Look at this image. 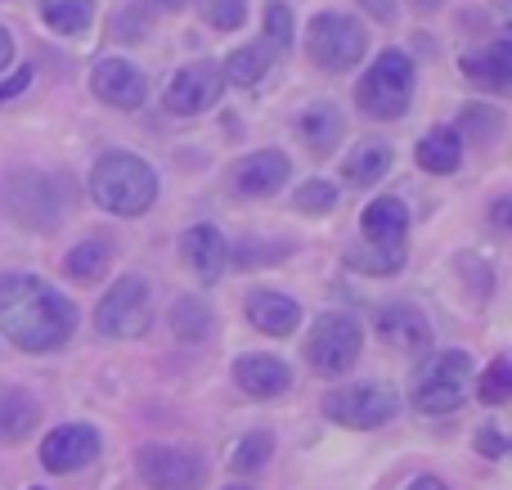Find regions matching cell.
<instances>
[{
    "label": "cell",
    "instance_id": "5b68a950",
    "mask_svg": "<svg viewBox=\"0 0 512 490\" xmlns=\"http://www.w3.org/2000/svg\"><path fill=\"white\" fill-rule=\"evenodd\" d=\"M360 347H364V329L355 315H319L315 329H310L306 338V360L315 374L324 378H342L346 369H355V360H360Z\"/></svg>",
    "mask_w": 512,
    "mask_h": 490
},
{
    "label": "cell",
    "instance_id": "ab89813d",
    "mask_svg": "<svg viewBox=\"0 0 512 490\" xmlns=\"http://www.w3.org/2000/svg\"><path fill=\"white\" fill-rule=\"evenodd\" d=\"M409 490H450L441 482V477H414V482H409Z\"/></svg>",
    "mask_w": 512,
    "mask_h": 490
},
{
    "label": "cell",
    "instance_id": "60d3db41",
    "mask_svg": "<svg viewBox=\"0 0 512 490\" xmlns=\"http://www.w3.org/2000/svg\"><path fill=\"white\" fill-rule=\"evenodd\" d=\"M495 230H508V198L495 203Z\"/></svg>",
    "mask_w": 512,
    "mask_h": 490
},
{
    "label": "cell",
    "instance_id": "ffe728a7",
    "mask_svg": "<svg viewBox=\"0 0 512 490\" xmlns=\"http://www.w3.org/2000/svg\"><path fill=\"white\" fill-rule=\"evenodd\" d=\"M418 167L432 171V176H450V171H459L463 162V140L454 126H436V131H427L423 140H418Z\"/></svg>",
    "mask_w": 512,
    "mask_h": 490
},
{
    "label": "cell",
    "instance_id": "52a82bcc",
    "mask_svg": "<svg viewBox=\"0 0 512 490\" xmlns=\"http://www.w3.org/2000/svg\"><path fill=\"white\" fill-rule=\"evenodd\" d=\"M400 410L396 392L391 387H378V383H355V387H337V392L324 396V414L342 428H355V432H373L382 423H391Z\"/></svg>",
    "mask_w": 512,
    "mask_h": 490
},
{
    "label": "cell",
    "instance_id": "e575fe53",
    "mask_svg": "<svg viewBox=\"0 0 512 490\" xmlns=\"http://www.w3.org/2000/svg\"><path fill=\"white\" fill-rule=\"evenodd\" d=\"M283 252H288V243H243L239 248V261H234V266L239 270H252V266H274V257H283Z\"/></svg>",
    "mask_w": 512,
    "mask_h": 490
},
{
    "label": "cell",
    "instance_id": "74e56055",
    "mask_svg": "<svg viewBox=\"0 0 512 490\" xmlns=\"http://www.w3.org/2000/svg\"><path fill=\"white\" fill-rule=\"evenodd\" d=\"M360 5L369 9L378 23H391V18H396V0H360Z\"/></svg>",
    "mask_w": 512,
    "mask_h": 490
},
{
    "label": "cell",
    "instance_id": "30bf717a",
    "mask_svg": "<svg viewBox=\"0 0 512 490\" xmlns=\"http://www.w3.org/2000/svg\"><path fill=\"white\" fill-rule=\"evenodd\" d=\"M221 90H225V72L216 68V63H185V68L167 81L162 104H167L171 113H185L189 117V113L212 108L216 99H221Z\"/></svg>",
    "mask_w": 512,
    "mask_h": 490
},
{
    "label": "cell",
    "instance_id": "7c38bea8",
    "mask_svg": "<svg viewBox=\"0 0 512 490\" xmlns=\"http://www.w3.org/2000/svg\"><path fill=\"white\" fill-rule=\"evenodd\" d=\"M90 90H95L104 104L126 108V113H131V108H140L144 95H149L144 72L135 68V63H126V59H99L95 72H90Z\"/></svg>",
    "mask_w": 512,
    "mask_h": 490
},
{
    "label": "cell",
    "instance_id": "d6a6232c",
    "mask_svg": "<svg viewBox=\"0 0 512 490\" xmlns=\"http://www.w3.org/2000/svg\"><path fill=\"white\" fill-rule=\"evenodd\" d=\"M499 126H504V117L495 113V108H481V104H468L463 108V131L472 135V140L490 144L499 135Z\"/></svg>",
    "mask_w": 512,
    "mask_h": 490
},
{
    "label": "cell",
    "instance_id": "3957f363",
    "mask_svg": "<svg viewBox=\"0 0 512 490\" xmlns=\"http://www.w3.org/2000/svg\"><path fill=\"white\" fill-rule=\"evenodd\" d=\"M472 396V356L468 351H441L423 360L409 387V401L423 414H454Z\"/></svg>",
    "mask_w": 512,
    "mask_h": 490
},
{
    "label": "cell",
    "instance_id": "f546056e",
    "mask_svg": "<svg viewBox=\"0 0 512 490\" xmlns=\"http://www.w3.org/2000/svg\"><path fill=\"white\" fill-rule=\"evenodd\" d=\"M477 396H481L486 405H504L508 396H512V365H508V356H495V365L481 374Z\"/></svg>",
    "mask_w": 512,
    "mask_h": 490
},
{
    "label": "cell",
    "instance_id": "cb8c5ba5",
    "mask_svg": "<svg viewBox=\"0 0 512 490\" xmlns=\"http://www.w3.org/2000/svg\"><path fill=\"white\" fill-rule=\"evenodd\" d=\"M171 333H176L180 342H203L207 333H212V311H207L203 297H180V302L171 306Z\"/></svg>",
    "mask_w": 512,
    "mask_h": 490
},
{
    "label": "cell",
    "instance_id": "ac0fdd59",
    "mask_svg": "<svg viewBox=\"0 0 512 490\" xmlns=\"http://www.w3.org/2000/svg\"><path fill=\"white\" fill-rule=\"evenodd\" d=\"M360 230L369 243H387V248H396V243H405L409 234V212L400 198H378V203L364 207L360 216Z\"/></svg>",
    "mask_w": 512,
    "mask_h": 490
},
{
    "label": "cell",
    "instance_id": "7a4b0ae2",
    "mask_svg": "<svg viewBox=\"0 0 512 490\" xmlns=\"http://www.w3.org/2000/svg\"><path fill=\"white\" fill-rule=\"evenodd\" d=\"M90 198L113 216H140L158 198V176L135 153H104L90 171Z\"/></svg>",
    "mask_w": 512,
    "mask_h": 490
},
{
    "label": "cell",
    "instance_id": "f1b7e54d",
    "mask_svg": "<svg viewBox=\"0 0 512 490\" xmlns=\"http://www.w3.org/2000/svg\"><path fill=\"white\" fill-rule=\"evenodd\" d=\"M270 455H274L270 432H248V437L239 441V450H234V468H239V473H261V468L270 464Z\"/></svg>",
    "mask_w": 512,
    "mask_h": 490
},
{
    "label": "cell",
    "instance_id": "9c48e42d",
    "mask_svg": "<svg viewBox=\"0 0 512 490\" xmlns=\"http://www.w3.org/2000/svg\"><path fill=\"white\" fill-rule=\"evenodd\" d=\"M135 468H140L149 490H203L207 482L203 455L180 450V446H144L135 455Z\"/></svg>",
    "mask_w": 512,
    "mask_h": 490
},
{
    "label": "cell",
    "instance_id": "9a60e30c",
    "mask_svg": "<svg viewBox=\"0 0 512 490\" xmlns=\"http://www.w3.org/2000/svg\"><path fill=\"white\" fill-rule=\"evenodd\" d=\"M234 383H239L248 396H256V401H274V396L288 392L292 374L279 356H261V351H252V356L234 360Z\"/></svg>",
    "mask_w": 512,
    "mask_h": 490
},
{
    "label": "cell",
    "instance_id": "44dd1931",
    "mask_svg": "<svg viewBox=\"0 0 512 490\" xmlns=\"http://www.w3.org/2000/svg\"><path fill=\"white\" fill-rule=\"evenodd\" d=\"M36 401L23 387H0V446H18L36 428Z\"/></svg>",
    "mask_w": 512,
    "mask_h": 490
},
{
    "label": "cell",
    "instance_id": "7bdbcfd3",
    "mask_svg": "<svg viewBox=\"0 0 512 490\" xmlns=\"http://www.w3.org/2000/svg\"><path fill=\"white\" fill-rule=\"evenodd\" d=\"M225 490H248V486H225Z\"/></svg>",
    "mask_w": 512,
    "mask_h": 490
},
{
    "label": "cell",
    "instance_id": "d4e9b609",
    "mask_svg": "<svg viewBox=\"0 0 512 490\" xmlns=\"http://www.w3.org/2000/svg\"><path fill=\"white\" fill-rule=\"evenodd\" d=\"M301 140L315 153H333V144L342 140V117H337V108H328V104L310 108V113L301 117Z\"/></svg>",
    "mask_w": 512,
    "mask_h": 490
},
{
    "label": "cell",
    "instance_id": "277c9868",
    "mask_svg": "<svg viewBox=\"0 0 512 490\" xmlns=\"http://www.w3.org/2000/svg\"><path fill=\"white\" fill-rule=\"evenodd\" d=\"M409 99H414V59H409L405 50L378 54V63H373V68L364 72V81L355 86V104L369 117H378V122L400 117L409 108Z\"/></svg>",
    "mask_w": 512,
    "mask_h": 490
},
{
    "label": "cell",
    "instance_id": "d6986e66",
    "mask_svg": "<svg viewBox=\"0 0 512 490\" xmlns=\"http://www.w3.org/2000/svg\"><path fill=\"white\" fill-rule=\"evenodd\" d=\"M463 72L486 90H508L512 86V41H490L486 50L463 54Z\"/></svg>",
    "mask_w": 512,
    "mask_h": 490
},
{
    "label": "cell",
    "instance_id": "f35d334b",
    "mask_svg": "<svg viewBox=\"0 0 512 490\" xmlns=\"http://www.w3.org/2000/svg\"><path fill=\"white\" fill-rule=\"evenodd\" d=\"M9 59H14V36H9L5 27H0V72L9 68Z\"/></svg>",
    "mask_w": 512,
    "mask_h": 490
},
{
    "label": "cell",
    "instance_id": "4dcf8cb0",
    "mask_svg": "<svg viewBox=\"0 0 512 490\" xmlns=\"http://www.w3.org/2000/svg\"><path fill=\"white\" fill-rule=\"evenodd\" d=\"M203 18L216 32H234L248 18V0H203Z\"/></svg>",
    "mask_w": 512,
    "mask_h": 490
},
{
    "label": "cell",
    "instance_id": "836d02e7",
    "mask_svg": "<svg viewBox=\"0 0 512 490\" xmlns=\"http://www.w3.org/2000/svg\"><path fill=\"white\" fill-rule=\"evenodd\" d=\"M265 27H270L274 50L288 54L292 50V14H288V5H283V0H274V5L265 9Z\"/></svg>",
    "mask_w": 512,
    "mask_h": 490
},
{
    "label": "cell",
    "instance_id": "8d00e7d4",
    "mask_svg": "<svg viewBox=\"0 0 512 490\" xmlns=\"http://www.w3.org/2000/svg\"><path fill=\"white\" fill-rule=\"evenodd\" d=\"M27 86H32V68H18L9 81H0V104H5V99H14V95H23Z\"/></svg>",
    "mask_w": 512,
    "mask_h": 490
},
{
    "label": "cell",
    "instance_id": "6da1fadb",
    "mask_svg": "<svg viewBox=\"0 0 512 490\" xmlns=\"http://www.w3.org/2000/svg\"><path fill=\"white\" fill-rule=\"evenodd\" d=\"M77 329V306L36 275H0V333L18 351H59Z\"/></svg>",
    "mask_w": 512,
    "mask_h": 490
},
{
    "label": "cell",
    "instance_id": "83f0119b",
    "mask_svg": "<svg viewBox=\"0 0 512 490\" xmlns=\"http://www.w3.org/2000/svg\"><path fill=\"white\" fill-rule=\"evenodd\" d=\"M346 261H351L355 270H364V275H396V270L405 266V243H396V248H387V243L351 248L346 252Z\"/></svg>",
    "mask_w": 512,
    "mask_h": 490
},
{
    "label": "cell",
    "instance_id": "2e32d148",
    "mask_svg": "<svg viewBox=\"0 0 512 490\" xmlns=\"http://www.w3.org/2000/svg\"><path fill=\"white\" fill-rule=\"evenodd\" d=\"M180 257H185V266L194 270L203 284H216L225 270V239L216 225H194V230H185V239H180Z\"/></svg>",
    "mask_w": 512,
    "mask_h": 490
},
{
    "label": "cell",
    "instance_id": "ee69618b",
    "mask_svg": "<svg viewBox=\"0 0 512 490\" xmlns=\"http://www.w3.org/2000/svg\"><path fill=\"white\" fill-rule=\"evenodd\" d=\"M36 490H41V486H36Z\"/></svg>",
    "mask_w": 512,
    "mask_h": 490
},
{
    "label": "cell",
    "instance_id": "ba28073f",
    "mask_svg": "<svg viewBox=\"0 0 512 490\" xmlns=\"http://www.w3.org/2000/svg\"><path fill=\"white\" fill-rule=\"evenodd\" d=\"M149 315H153V293L140 275H126L108 288V297L99 302L95 311V329L104 338H140L149 329Z\"/></svg>",
    "mask_w": 512,
    "mask_h": 490
},
{
    "label": "cell",
    "instance_id": "7402d4cb",
    "mask_svg": "<svg viewBox=\"0 0 512 490\" xmlns=\"http://www.w3.org/2000/svg\"><path fill=\"white\" fill-rule=\"evenodd\" d=\"M104 270H108V243L104 239L77 243V248L68 252V261H63V275H68L72 284H95Z\"/></svg>",
    "mask_w": 512,
    "mask_h": 490
},
{
    "label": "cell",
    "instance_id": "4316f807",
    "mask_svg": "<svg viewBox=\"0 0 512 490\" xmlns=\"http://www.w3.org/2000/svg\"><path fill=\"white\" fill-rule=\"evenodd\" d=\"M391 167V149L387 144H360V149L346 158V180L351 185H373V180H382Z\"/></svg>",
    "mask_w": 512,
    "mask_h": 490
},
{
    "label": "cell",
    "instance_id": "5bb4252c",
    "mask_svg": "<svg viewBox=\"0 0 512 490\" xmlns=\"http://www.w3.org/2000/svg\"><path fill=\"white\" fill-rule=\"evenodd\" d=\"M378 333L391 351H405V356H414V351H423L427 342H432V324H427V315L409 302L387 306V311L378 315Z\"/></svg>",
    "mask_w": 512,
    "mask_h": 490
},
{
    "label": "cell",
    "instance_id": "b9f144b4",
    "mask_svg": "<svg viewBox=\"0 0 512 490\" xmlns=\"http://www.w3.org/2000/svg\"><path fill=\"white\" fill-rule=\"evenodd\" d=\"M153 5H158V9H185L189 0H153Z\"/></svg>",
    "mask_w": 512,
    "mask_h": 490
},
{
    "label": "cell",
    "instance_id": "d590c367",
    "mask_svg": "<svg viewBox=\"0 0 512 490\" xmlns=\"http://www.w3.org/2000/svg\"><path fill=\"white\" fill-rule=\"evenodd\" d=\"M477 450H481V455H490V459H499V455L508 450L504 432H499V428H481V432H477Z\"/></svg>",
    "mask_w": 512,
    "mask_h": 490
},
{
    "label": "cell",
    "instance_id": "603a6c76",
    "mask_svg": "<svg viewBox=\"0 0 512 490\" xmlns=\"http://www.w3.org/2000/svg\"><path fill=\"white\" fill-rule=\"evenodd\" d=\"M41 18L63 36H77L95 18V0H41Z\"/></svg>",
    "mask_w": 512,
    "mask_h": 490
},
{
    "label": "cell",
    "instance_id": "8992f818",
    "mask_svg": "<svg viewBox=\"0 0 512 490\" xmlns=\"http://www.w3.org/2000/svg\"><path fill=\"white\" fill-rule=\"evenodd\" d=\"M364 27L351 14H315L306 27V50L324 72H346L364 59Z\"/></svg>",
    "mask_w": 512,
    "mask_h": 490
},
{
    "label": "cell",
    "instance_id": "484cf974",
    "mask_svg": "<svg viewBox=\"0 0 512 490\" xmlns=\"http://www.w3.org/2000/svg\"><path fill=\"white\" fill-rule=\"evenodd\" d=\"M265 72H270V50H265V45H243V50H234L230 59H225V77L243 90H252Z\"/></svg>",
    "mask_w": 512,
    "mask_h": 490
},
{
    "label": "cell",
    "instance_id": "1f68e13d",
    "mask_svg": "<svg viewBox=\"0 0 512 490\" xmlns=\"http://www.w3.org/2000/svg\"><path fill=\"white\" fill-rule=\"evenodd\" d=\"M297 212H310V216H319V212H333V203H337V189L328 185V180H306V185L297 189Z\"/></svg>",
    "mask_w": 512,
    "mask_h": 490
},
{
    "label": "cell",
    "instance_id": "4fadbf2b",
    "mask_svg": "<svg viewBox=\"0 0 512 490\" xmlns=\"http://www.w3.org/2000/svg\"><path fill=\"white\" fill-rule=\"evenodd\" d=\"M292 176L288 158H283L279 149H265V153H252V158H243L239 167H234V189H239L243 198H270L274 189H283Z\"/></svg>",
    "mask_w": 512,
    "mask_h": 490
},
{
    "label": "cell",
    "instance_id": "8fae6325",
    "mask_svg": "<svg viewBox=\"0 0 512 490\" xmlns=\"http://www.w3.org/2000/svg\"><path fill=\"white\" fill-rule=\"evenodd\" d=\"M99 455V432L90 423H63L41 441V464L50 473H77Z\"/></svg>",
    "mask_w": 512,
    "mask_h": 490
},
{
    "label": "cell",
    "instance_id": "e0dca14e",
    "mask_svg": "<svg viewBox=\"0 0 512 490\" xmlns=\"http://www.w3.org/2000/svg\"><path fill=\"white\" fill-rule=\"evenodd\" d=\"M248 320L270 338H288L301 320V306L292 297L274 293V288H261V293H248Z\"/></svg>",
    "mask_w": 512,
    "mask_h": 490
}]
</instances>
